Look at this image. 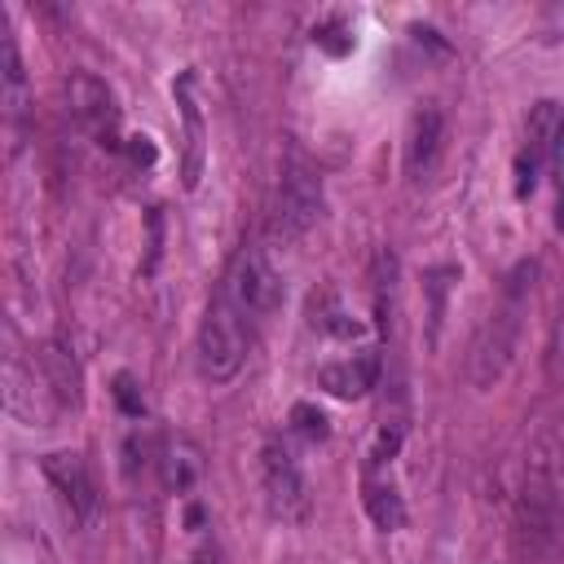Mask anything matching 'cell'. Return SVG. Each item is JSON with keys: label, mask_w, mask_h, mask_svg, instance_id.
Returning a JSON list of instances; mask_svg holds the SVG:
<instances>
[{"label": "cell", "mask_w": 564, "mask_h": 564, "mask_svg": "<svg viewBox=\"0 0 564 564\" xmlns=\"http://www.w3.org/2000/svg\"><path fill=\"white\" fill-rule=\"evenodd\" d=\"M533 286V260H524L507 286H502V300L489 308V317L480 322L476 339H471V357H467V375L476 388H494L511 357H516V344H520V326H524V295Z\"/></svg>", "instance_id": "cell-1"}, {"label": "cell", "mask_w": 564, "mask_h": 564, "mask_svg": "<svg viewBox=\"0 0 564 564\" xmlns=\"http://www.w3.org/2000/svg\"><path fill=\"white\" fill-rule=\"evenodd\" d=\"M516 529H520V551L538 564L555 560L560 551V480L546 463V454H533L524 467V485H520V502H516Z\"/></svg>", "instance_id": "cell-2"}, {"label": "cell", "mask_w": 564, "mask_h": 564, "mask_svg": "<svg viewBox=\"0 0 564 564\" xmlns=\"http://www.w3.org/2000/svg\"><path fill=\"white\" fill-rule=\"evenodd\" d=\"M247 348H251V335H247V322L242 313L229 304V295L220 291L207 313H203V326H198V370L207 383H229L242 361H247Z\"/></svg>", "instance_id": "cell-3"}, {"label": "cell", "mask_w": 564, "mask_h": 564, "mask_svg": "<svg viewBox=\"0 0 564 564\" xmlns=\"http://www.w3.org/2000/svg\"><path fill=\"white\" fill-rule=\"evenodd\" d=\"M229 304L242 313V317H269L278 304H282V278L278 269L269 264V256L260 247H238V256L229 260V273H225V286Z\"/></svg>", "instance_id": "cell-4"}, {"label": "cell", "mask_w": 564, "mask_h": 564, "mask_svg": "<svg viewBox=\"0 0 564 564\" xmlns=\"http://www.w3.org/2000/svg\"><path fill=\"white\" fill-rule=\"evenodd\" d=\"M560 154H564V106L546 97L529 110V123H524V150L516 154V194L529 198L538 185V172Z\"/></svg>", "instance_id": "cell-5"}, {"label": "cell", "mask_w": 564, "mask_h": 564, "mask_svg": "<svg viewBox=\"0 0 564 564\" xmlns=\"http://www.w3.org/2000/svg\"><path fill=\"white\" fill-rule=\"evenodd\" d=\"M322 216V181L304 159H286L278 198H273V229L282 238H304Z\"/></svg>", "instance_id": "cell-6"}, {"label": "cell", "mask_w": 564, "mask_h": 564, "mask_svg": "<svg viewBox=\"0 0 564 564\" xmlns=\"http://www.w3.org/2000/svg\"><path fill=\"white\" fill-rule=\"evenodd\" d=\"M260 489L278 520H286V524L308 520V485L282 441H264V449H260Z\"/></svg>", "instance_id": "cell-7"}, {"label": "cell", "mask_w": 564, "mask_h": 564, "mask_svg": "<svg viewBox=\"0 0 564 564\" xmlns=\"http://www.w3.org/2000/svg\"><path fill=\"white\" fill-rule=\"evenodd\" d=\"M66 110H70V119H75L97 145H106V150H119V145H123V141H119V106H115V93H110L97 75L75 70V75L66 79Z\"/></svg>", "instance_id": "cell-8"}, {"label": "cell", "mask_w": 564, "mask_h": 564, "mask_svg": "<svg viewBox=\"0 0 564 564\" xmlns=\"http://www.w3.org/2000/svg\"><path fill=\"white\" fill-rule=\"evenodd\" d=\"M40 471H44V480L57 489L66 516H70L75 524H84V520L93 516V507H97L93 476H88L84 458H79L75 449H57V454H44V458H40Z\"/></svg>", "instance_id": "cell-9"}, {"label": "cell", "mask_w": 564, "mask_h": 564, "mask_svg": "<svg viewBox=\"0 0 564 564\" xmlns=\"http://www.w3.org/2000/svg\"><path fill=\"white\" fill-rule=\"evenodd\" d=\"M172 93H176L181 141H185V150H181V181H185V189H198V181H203V159H207V128H203V110H198V97H194V70H185V75L172 84Z\"/></svg>", "instance_id": "cell-10"}, {"label": "cell", "mask_w": 564, "mask_h": 564, "mask_svg": "<svg viewBox=\"0 0 564 564\" xmlns=\"http://www.w3.org/2000/svg\"><path fill=\"white\" fill-rule=\"evenodd\" d=\"M441 137H445V115L436 101H423L414 115H410V128H405V176H427L436 154H441Z\"/></svg>", "instance_id": "cell-11"}, {"label": "cell", "mask_w": 564, "mask_h": 564, "mask_svg": "<svg viewBox=\"0 0 564 564\" xmlns=\"http://www.w3.org/2000/svg\"><path fill=\"white\" fill-rule=\"evenodd\" d=\"M379 383V352H352V357H344V361H330V366H322L317 370V388H326L330 397H339V401H357V397H366L370 388Z\"/></svg>", "instance_id": "cell-12"}, {"label": "cell", "mask_w": 564, "mask_h": 564, "mask_svg": "<svg viewBox=\"0 0 564 564\" xmlns=\"http://www.w3.org/2000/svg\"><path fill=\"white\" fill-rule=\"evenodd\" d=\"M159 476H163L167 494H189L203 476V449L189 436H172L159 454Z\"/></svg>", "instance_id": "cell-13"}, {"label": "cell", "mask_w": 564, "mask_h": 564, "mask_svg": "<svg viewBox=\"0 0 564 564\" xmlns=\"http://www.w3.org/2000/svg\"><path fill=\"white\" fill-rule=\"evenodd\" d=\"M40 366H44L48 392H53L62 405H75V401H79V370H75L70 352H66L62 344H44V348H40Z\"/></svg>", "instance_id": "cell-14"}, {"label": "cell", "mask_w": 564, "mask_h": 564, "mask_svg": "<svg viewBox=\"0 0 564 564\" xmlns=\"http://www.w3.org/2000/svg\"><path fill=\"white\" fill-rule=\"evenodd\" d=\"M4 40H0V79H4V110H9V119H18L22 115V106H26V70H22V53H18V40H13V31L4 26L0 31Z\"/></svg>", "instance_id": "cell-15"}, {"label": "cell", "mask_w": 564, "mask_h": 564, "mask_svg": "<svg viewBox=\"0 0 564 564\" xmlns=\"http://www.w3.org/2000/svg\"><path fill=\"white\" fill-rule=\"evenodd\" d=\"M361 502H366V516L375 520V529L392 533V529H401V524H405V502H401L397 485H388V480H366Z\"/></svg>", "instance_id": "cell-16"}, {"label": "cell", "mask_w": 564, "mask_h": 564, "mask_svg": "<svg viewBox=\"0 0 564 564\" xmlns=\"http://www.w3.org/2000/svg\"><path fill=\"white\" fill-rule=\"evenodd\" d=\"M392 295H397V256L379 251L375 256V317L383 335L392 330Z\"/></svg>", "instance_id": "cell-17"}, {"label": "cell", "mask_w": 564, "mask_h": 564, "mask_svg": "<svg viewBox=\"0 0 564 564\" xmlns=\"http://www.w3.org/2000/svg\"><path fill=\"white\" fill-rule=\"evenodd\" d=\"M449 278H458V269H454V264H441V269H427V273H423V291H427V344H436V335H441Z\"/></svg>", "instance_id": "cell-18"}, {"label": "cell", "mask_w": 564, "mask_h": 564, "mask_svg": "<svg viewBox=\"0 0 564 564\" xmlns=\"http://www.w3.org/2000/svg\"><path fill=\"white\" fill-rule=\"evenodd\" d=\"M313 326H322L326 335H339V339H352V335H361V322H352V317H348V308H344L335 295H322V300H313Z\"/></svg>", "instance_id": "cell-19"}, {"label": "cell", "mask_w": 564, "mask_h": 564, "mask_svg": "<svg viewBox=\"0 0 564 564\" xmlns=\"http://www.w3.org/2000/svg\"><path fill=\"white\" fill-rule=\"evenodd\" d=\"M291 432L304 436V441H326V436H330V423H326V414H322L317 405L295 401V405H291Z\"/></svg>", "instance_id": "cell-20"}, {"label": "cell", "mask_w": 564, "mask_h": 564, "mask_svg": "<svg viewBox=\"0 0 564 564\" xmlns=\"http://www.w3.org/2000/svg\"><path fill=\"white\" fill-rule=\"evenodd\" d=\"M313 44H317V48H326L330 57H344V53L352 48V35H348V26H344L339 18H330V22L313 26Z\"/></svg>", "instance_id": "cell-21"}, {"label": "cell", "mask_w": 564, "mask_h": 564, "mask_svg": "<svg viewBox=\"0 0 564 564\" xmlns=\"http://www.w3.org/2000/svg\"><path fill=\"white\" fill-rule=\"evenodd\" d=\"M401 436H405V427H401V423H392V427L383 423V427H379V436H375L370 463H375V467H383L388 458H397V449H401Z\"/></svg>", "instance_id": "cell-22"}, {"label": "cell", "mask_w": 564, "mask_h": 564, "mask_svg": "<svg viewBox=\"0 0 564 564\" xmlns=\"http://www.w3.org/2000/svg\"><path fill=\"white\" fill-rule=\"evenodd\" d=\"M145 225H150V251H145L141 273H154V269H159V256H163V212L154 207V212L145 216Z\"/></svg>", "instance_id": "cell-23"}, {"label": "cell", "mask_w": 564, "mask_h": 564, "mask_svg": "<svg viewBox=\"0 0 564 564\" xmlns=\"http://www.w3.org/2000/svg\"><path fill=\"white\" fill-rule=\"evenodd\" d=\"M115 397H119L123 414H141V397H137V383H132V375H119V379H115Z\"/></svg>", "instance_id": "cell-24"}, {"label": "cell", "mask_w": 564, "mask_h": 564, "mask_svg": "<svg viewBox=\"0 0 564 564\" xmlns=\"http://www.w3.org/2000/svg\"><path fill=\"white\" fill-rule=\"evenodd\" d=\"M128 159L150 167V163H154V141H150V137H128Z\"/></svg>", "instance_id": "cell-25"}, {"label": "cell", "mask_w": 564, "mask_h": 564, "mask_svg": "<svg viewBox=\"0 0 564 564\" xmlns=\"http://www.w3.org/2000/svg\"><path fill=\"white\" fill-rule=\"evenodd\" d=\"M555 375L564 379V300H560V322H555Z\"/></svg>", "instance_id": "cell-26"}, {"label": "cell", "mask_w": 564, "mask_h": 564, "mask_svg": "<svg viewBox=\"0 0 564 564\" xmlns=\"http://www.w3.org/2000/svg\"><path fill=\"white\" fill-rule=\"evenodd\" d=\"M194 564H216V551H212V546H203V551L194 555Z\"/></svg>", "instance_id": "cell-27"}, {"label": "cell", "mask_w": 564, "mask_h": 564, "mask_svg": "<svg viewBox=\"0 0 564 564\" xmlns=\"http://www.w3.org/2000/svg\"><path fill=\"white\" fill-rule=\"evenodd\" d=\"M555 229L564 234V189H560V203H555Z\"/></svg>", "instance_id": "cell-28"}, {"label": "cell", "mask_w": 564, "mask_h": 564, "mask_svg": "<svg viewBox=\"0 0 564 564\" xmlns=\"http://www.w3.org/2000/svg\"><path fill=\"white\" fill-rule=\"evenodd\" d=\"M546 35H564V9L555 13V22H551V31H546Z\"/></svg>", "instance_id": "cell-29"}]
</instances>
